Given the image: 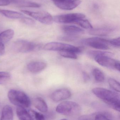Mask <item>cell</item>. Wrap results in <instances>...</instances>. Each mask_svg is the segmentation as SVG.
Wrapping results in <instances>:
<instances>
[{
    "mask_svg": "<svg viewBox=\"0 0 120 120\" xmlns=\"http://www.w3.org/2000/svg\"><path fill=\"white\" fill-rule=\"evenodd\" d=\"M92 92L94 95L103 100L109 107L120 112V97L117 93L100 87L94 88Z\"/></svg>",
    "mask_w": 120,
    "mask_h": 120,
    "instance_id": "6da1fadb",
    "label": "cell"
},
{
    "mask_svg": "<svg viewBox=\"0 0 120 120\" xmlns=\"http://www.w3.org/2000/svg\"><path fill=\"white\" fill-rule=\"evenodd\" d=\"M77 36H70V35H66L65 36H62L59 37V39L61 40L66 41H73L77 40Z\"/></svg>",
    "mask_w": 120,
    "mask_h": 120,
    "instance_id": "f546056e",
    "label": "cell"
},
{
    "mask_svg": "<svg viewBox=\"0 0 120 120\" xmlns=\"http://www.w3.org/2000/svg\"><path fill=\"white\" fill-rule=\"evenodd\" d=\"M74 23L79 25L83 28L86 29H91L93 26L90 22L87 19H80L77 20Z\"/></svg>",
    "mask_w": 120,
    "mask_h": 120,
    "instance_id": "44dd1931",
    "label": "cell"
},
{
    "mask_svg": "<svg viewBox=\"0 0 120 120\" xmlns=\"http://www.w3.org/2000/svg\"><path fill=\"white\" fill-rule=\"evenodd\" d=\"M108 83L110 86L115 91L117 92L120 91V85L119 82L112 78H108Z\"/></svg>",
    "mask_w": 120,
    "mask_h": 120,
    "instance_id": "cb8c5ba5",
    "label": "cell"
},
{
    "mask_svg": "<svg viewBox=\"0 0 120 120\" xmlns=\"http://www.w3.org/2000/svg\"><path fill=\"white\" fill-rule=\"evenodd\" d=\"M14 31L12 29H8L0 33V43L3 44L8 43L13 37Z\"/></svg>",
    "mask_w": 120,
    "mask_h": 120,
    "instance_id": "ac0fdd59",
    "label": "cell"
},
{
    "mask_svg": "<svg viewBox=\"0 0 120 120\" xmlns=\"http://www.w3.org/2000/svg\"><path fill=\"white\" fill-rule=\"evenodd\" d=\"M113 29L110 27H105L96 28L90 30L89 33L91 35L99 36H107L112 33Z\"/></svg>",
    "mask_w": 120,
    "mask_h": 120,
    "instance_id": "5bb4252c",
    "label": "cell"
},
{
    "mask_svg": "<svg viewBox=\"0 0 120 120\" xmlns=\"http://www.w3.org/2000/svg\"><path fill=\"white\" fill-rule=\"evenodd\" d=\"M108 43L109 45H111L117 48H120V37L108 40Z\"/></svg>",
    "mask_w": 120,
    "mask_h": 120,
    "instance_id": "83f0119b",
    "label": "cell"
},
{
    "mask_svg": "<svg viewBox=\"0 0 120 120\" xmlns=\"http://www.w3.org/2000/svg\"><path fill=\"white\" fill-rule=\"evenodd\" d=\"M39 46L34 43L25 40H18L13 45L15 51L18 52L25 53L34 51L39 48Z\"/></svg>",
    "mask_w": 120,
    "mask_h": 120,
    "instance_id": "52a82bcc",
    "label": "cell"
},
{
    "mask_svg": "<svg viewBox=\"0 0 120 120\" xmlns=\"http://www.w3.org/2000/svg\"><path fill=\"white\" fill-rule=\"evenodd\" d=\"M6 0L8 1L10 4H15L19 6L25 1V0Z\"/></svg>",
    "mask_w": 120,
    "mask_h": 120,
    "instance_id": "1f68e13d",
    "label": "cell"
},
{
    "mask_svg": "<svg viewBox=\"0 0 120 120\" xmlns=\"http://www.w3.org/2000/svg\"><path fill=\"white\" fill-rule=\"evenodd\" d=\"M60 54L61 56L66 58L76 60L77 59V53L69 51H63L60 52Z\"/></svg>",
    "mask_w": 120,
    "mask_h": 120,
    "instance_id": "484cf974",
    "label": "cell"
},
{
    "mask_svg": "<svg viewBox=\"0 0 120 120\" xmlns=\"http://www.w3.org/2000/svg\"><path fill=\"white\" fill-rule=\"evenodd\" d=\"M71 96V92L65 88H62L54 91L51 96V99L55 102H58L67 99Z\"/></svg>",
    "mask_w": 120,
    "mask_h": 120,
    "instance_id": "30bf717a",
    "label": "cell"
},
{
    "mask_svg": "<svg viewBox=\"0 0 120 120\" xmlns=\"http://www.w3.org/2000/svg\"><path fill=\"white\" fill-rule=\"evenodd\" d=\"M95 120H110L108 119L106 116L103 114H99L95 116Z\"/></svg>",
    "mask_w": 120,
    "mask_h": 120,
    "instance_id": "4dcf8cb0",
    "label": "cell"
},
{
    "mask_svg": "<svg viewBox=\"0 0 120 120\" xmlns=\"http://www.w3.org/2000/svg\"><path fill=\"white\" fill-rule=\"evenodd\" d=\"M5 47L4 44L0 43V56L3 55L5 53Z\"/></svg>",
    "mask_w": 120,
    "mask_h": 120,
    "instance_id": "836d02e7",
    "label": "cell"
},
{
    "mask_svg": "<svg viewBox=\"0 0 120 120\" xmlns=\"http://www.w3.org/2000/svg\"><path fill=\"white\" fill-rule=\"evenodd\" d=\"M8 98L11 103L17 107L27 108L31 105V101L28 96L23 92L15 90L8 91Z\"/></svg>",
    "mask_w": 120,
    "mask_h": 120,
    "instance_id": "7a4b0ae2",
    "label": "cell"
},
{
    "mask_svg": "<svg viewBox=\"0 0 120 120\" xmlns=\"http://www.w3.org/2000/svg\"><path fill=\"white\" fill-rule=\"evenodd\" d=\"M16 113L19 120H32L29 113L25 108L17 107Z\"/></svg>",
    "mask_w": 120,
    "mask_h": 120,
    "instance_id": "d6986e66",
    "label": "cell"
},
{
    "mask_svg": "<svg viewBox=\"0 0 120 120\" xmlns=\"http://www.w3.org/2000/svg\"><path fill=\"white\" fill-rule=\"evenodd\" d=\"M66 120V119H62V120Z\"/></svg>",
    "mask_w": 120,
    "mask_h": 120,
    "instance_id": "8d00e7d4",
    "label": "cell"
},
{
    "mask_svg": "<svg viewBox=\"0 0 120 120\" xmlns=\"http://www.w3.org/2000/svg\"><path fill=\"white\" fill-rule=\"evenodd\" d=\"M20 22L25 24L30 25H33L35 22V20L31 18L23 17L20 18Z\"/></svg>",
    "mask_w": 120,
    "mask_h": 120,
    "instance_id": "f1b7e54d",
    "label": "cell"
},
{
    "mask_svg": "<svg viewBox=\"0 0 120 120\" xmlns=\"http://www.w3.org/2000/svg\"><path fill=\"white\" fill-rule=\"evenodd\" d=\"M19 6L30 8H38L40 7L41 5L35 2L25 1L24 3L19 5Z\"/></svg>",
    "mask_w": 120,
    "mask_h": 120,
    "instance_id": "4316f807",
    "label": "cell"
},
{
    "mask_svg": "<svg viewBox=\"0 0 120 120\" xmlns=\"http://www.w3.org/2000/svg\"><path fill=\"white\" fill-rule=\"evenodd\" d=\"M98 64L108 68L120 71V61L105 55L97 56L94 58Z\"/></svg>",
    "mask_w": 120,
    "mask_h": 120,
    "instance_id": "5b68a950",
    "label": "cell"
},
{
    "mask_svg": "<svg viewBox=\"0 0 120 120\" xmlns=\"http://www.w3.org/2000/svg\"><path fill=\"white\" fill-rule=\"evenodd\" d=\"M11 75L6 72H0V85L4 84L10 79Z\"/></svg>",
    "mask_w": 120,
    "mask_h": 120,
    "instance_id": "d4e9b609",
    "label": "cell"
},
{
    "mask_svg": "<svg viewBox=\"0 0 120 120\" xmlns=\"http://www.w3.org/2000/svg\"><path fill=\"white\" fill-rule=\"evenodd\" d=\"M9 4L10 3L6 0H0V6H5Z\"/></svg>",
    "mask_w": 120,
    "mask_h": 120,
    "instance_id": "e575fe53",
    "label": "cell"
},
{
    "mask_svg": "<svg viewBox=\"0 0 120 120\" xmlns=\"http://www.w3.org/2000/svg\"><path fill=\"white\" fill-rule=\"evenodd\" d=\"M32 120H46L45 116L41 113L34 110H30L29 111Z\"/></svg>",
    "mask_w": 120,
    "mask_h": 120,
    "instance_id": "7402d4cb",
    "label": "cell"
},
{
    "mask_svg": "<svg viewBox=\"0 0 120 120\" xmlns=\"http://www.w3.org/2000/svg\"><path fill=\"white\" fill-rule=\"evenodd\" d=\"M85 15L80 13H73L54 16L53 20L57 23H74L77 20L84 19Z\"/></svg>",
    "mask_w": 120,
    "mask_h": 120,
    "instance_id": "9c48e42d",
    "label": "cell"
},
{
    "mask_svg": "<svg viewBox=\"0 0 120 120\" xmlns=\"http://www.w3.org/2000/svg\"><path fill=\"white\" fill-rule=\"evenodd\" d=\"M92 74L94 79L97 82H103L105 80L104 74L100 69L98 68H94L92 71Z\"/></svg>",
    "mask_w": 120,
    "mask_h": 120,
    "instance_id": "ffe728a7",
    "label": "cell"
},
{
    "mask_svg": "<svg viewBox=\"0 0 120 120\" xmlns=\"http://www.w3.org/2000/svg\"><path fill=\"white\" fill-rule=\"evenodd\" d=\"M62 29L66 35L75 36L82 34L84 32L82 29L73 25H65L62 27Z\"/></svg>",
    "mask_w": 120,
    "mask_h": 120,
    "instance_id": "4fadbf2b",
    "label": "cell"
},
{
    "mask_svg": "<svg viewBox=\"0 0 120 120\" xmlns=\"http://www.w3.org/2000/svg\"><path fill=\"white\" fill-rule=\"evenodd\" d=\"M82 77L84 82H87L90 79V77L89 74H87L86 72H83L82 73Z\"/></svg>",
    "mask_w": 120,
    "mask_h": 120,
    "instance_id": "d6a6232c",
    "label": "cell"
},
{
    "mask_svg": "<svg viewBox=\"0 0 120 120\" xmlns=\"http://www.w3.org/2000/svg\"><path fill=\"white\" fill-rule=\"evenodd\" d=\"M33 104L35 107L39 111L43 113L48 111V107L46 101L41 97H37L33 100Z\"/></svg>",
    "mask_w": 120,
    "mask_h": 120,
    "instance_id": "9a60e30c",
    "label": "cell"
},
{
    "mask_svg": "<svg viewBox=\"0 0 120 120\" xmlns=\"http://www.w3.org/2000/svg\"><path fill=\"white\" fill-rule=\"evenodd\" d=\"M87 54L89 57L94 58L95 57L101 55H105L111 56L112 55V53L106 51H100L91 50L89 51Z\"/></svg>",
    "mask_w": 120,
    "mask_h": 120,
    "instance_id": "603a6c76",
    "label": "cell"
},
{
    "mask_svg": "<svg viewBox=\"0 0 120 120\" xmlns=\"http://www.w3.org/2000/svg\"><path fill=\"white\" fill-rule=\"evenodd\" d=\"M84 44L93 48L101 50L109 49L108 40L93 37L86 39L83 41Z\"/></svg>",
    "mask_w": 120,
    "mask_h": 120,
    "instance_id": "ba28073f",
    "label": "cell"
},
{
    "mask_svg": "<svg viewBox=\"0 0 120 120\" xmlns=\"http://www.w3.org/2000/svg\"><path fill=\"white\" fill-rule=\"evenodd\" d=\"M0 13L8 18L13 19H20L23 17L22 13L16 11L0 9Z\"/></svg>",
    "mask_w": 120,
    "mask_h": 120,
    "instance_id": "e0dca14e",
    "label": "cell"
},
{
    "mask_svg": "<svg viewBox=\"0 0 120 120\" xmlns=\"http://www.w3.org/2000/svg\"><path fill=\"white\" fill-rule=\"evenodd\" d=\"M81 3L80 0H66L63 2L54 4L58 8L64 10H72L78 6Z\"/></svg>",
    "mask_w": 120,
    "mask_h": 120,
    "instance_id": "8fae6325",
    "label": "cell"
},
{
    "mask_svg": "<svg viewBox=\"0 0 120 120\" xmlns=\"http://www.w3.org/2000/svg\"><path fill=\"white\" fill-rule=\"evenodd\" d=\"M44 50L53 51H69L76 53L81 52L82 49L70 44L59 42H51L46 44L44 46Z\"/></svg>",
    "mask_w": 120,
    "mask_h": 120,
    "instance_id": "277c9868",
    "label": "cell"
},
{
    "mask_svg": "<svg viewBox=\"0 0 120 120\" xmlns=\"http://www.w3.org/2000/svg\"><path fill=\"white\" fill-rule=\"evenodd\" d=\"M21 11L44 24H51L53 21V17L50 13L46 11L33 12L26 10H21Z\"/></svg>",
    "mask_w": 120,
    "mask_h": 120,
    "instance_id": "8992f818",
    "label": "cell"
},
{
    "mask_svg": "<svg viewBox=\"0 0 120 120\" xmlns=\"http://www.w3.org/2000/svg\"><path fill=\"white\" fill-rule=\"evenodd\" d=\"M47 64L41 61H34L30 63L27 65L28 70L33 73H38L46 68Z\"/></svg>",
    "mask_w": 120,
    "mask_h": 120,
    "instance_id": "7c38bea8",
    "label": "cell"
},
{
    "mask_svg": "<svg viewBox=\"0 0 120 120\" xmlns=\"http://www.w3.org/2000/svg\"><path fill=\"white\" fill-rule=\"evenodd\" d=\"M13 119L12 109L10 106H5L2 109L0 120H13Z\"/></svg>",
    "mask_w": 120,
    "mask_h": 120,
    "instance_id": "2e32d148",
    "label": "cell"
},
{
    "mask_svg": "<svg viewBox=\"0 0 120 120\" xmlns=\"http://www.w3.org/2000/svg\"><path fill=\"white\" fill-rule=\"evenodd\" d=\"M52 1H53L54 4L56 3H60V2H63L66 0H51Z\"/></svg>",
    "mask_w": 120,
    "mask_h": 120,
    "instance_id": "d590c367",
    "label": "cell"
},
{
    "mask_svg": "<svg viewBox=\"0 0 120 120\" xmlns=\"http://www.w3.org/2000/svg\"><path fill=\"white\" fill-rule=\"evenodd\" d=\"M80 111L81 107L78 104L70 101H63L56 108L57 112L69 116L77 115L80 113Z\"/></svg>",
    "mask_w": 120,
    "mask_h": 120,
    "instance_id": "3957f363",
    "label": "cell"
}]
</instances>
